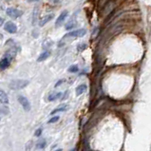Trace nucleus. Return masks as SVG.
<instances>
[{
    "mask_svg": "<svg viewBox=\"0 0 151 151\" xmlns=\"http://www.w3.org/2000/svg\"><path fill=\"white\" fill-rule=\"evenodd\" d=\"M29 84H30V82L28 80H14L9 84V86L10 88L17 90V89H22L26 88Z\"/></svg>",
    "mask_w": 151,
    "mask_h": 151,
    "instance_id": "1",
    "label": "nucleus"
},
{
    "mask_svg": "<svg viewBox=\"0 0 151 151\" xmlns=\"http://www.w3.org/2000/svg\"><path fill=\"white\" fill-rule=\"evenodd\" d=\"M6 14L7 15H9L10 17H12V19H16L18 17H20L22 14H23V12L21 10H18L16 8H8L6 10Z\"/></svg>",
    "mask_w": 151,
    "mask_h": 151,
    "instance_id": "2",
    "label": "nucleus"
},
{
    "mask_svg": "<svg viewBox=\"0 0 151 151\" xmlns=\"http://www.w3.org/2000/svg\"><path fill=\"white\" fill-rule=\"evenodd\" d=\"M4 30L8 31L9 33H15L17 31V27L14 22L9 21L4 25Z\"/></svg>",
    "mask_w": 151,
    "mask_h": 151,
    "instance_id": "3",
    "label": "nucleus"
},
{
    "mask_svg": "<svg viewBox=\"0 0 151 151\" xmlns=\"http://www.w3.org/2000/svg\"><path fill=\"white\" fill-rule=\"evenodd\" d=\"M18 102H19V104H20L22 107H23V108L25 109L26 111H30L31 104H30V102H29V100L27 98L24 97V96H19V97H18Z\"/></svg>",
    "mask_w": 151,
    "mask_h": 151,
    "instance_id": "4",
    "label": "nucleus"
},
{
    "mask_svg": "<svg viewBox=\"0 0 151 151\" xmlns=\"http://www.w3.org/2000/svg\"><path fill=\"white\" fill-rule=\"evenodd\" d=\"M86 31L85 29H79V30H76V31H70V33H67L66 36H71V37H82L86 35Z\"/></svg>",
    "mask_w": 151,
    "mask_h": 151,
    "instance_id": "5",
    "label": "nucleus"
},
{
    "mask_svg": "<svg viewBox=\"0 0 151 151\" xmlns=\"http://www.w3.org/2000/svg\"><path fill=\"white\" fill-rule=\"evenodd\" d=\"M67 14H69V12L66 11V10H65V11H63L62 12H61L60 15H59V17L57 18V20H56V23H55L56 27H60V26L64 23V21H65V19L67 17Z\"/></svg>",
    "mask_w": 151,
    "mask_h": 151,
    "instance_id": "6",
    "label": "nucleus"
},
{
    "mask_svg": "<svg viewBox=\"0 0 151 151\" xmlns=\"http://www.w3.org/2000/svg\"><path fill=\"white\" fill-rule=\"evenodd\" d=\"M54 17V15L51 14H48V15H45V16H43V17H41V19L39 20V26L40 27H43V26H45L47 23H49V22Z\"/></svg>",
    "mask_w": 151,
    "mask_h": 151,
    "instance_id": "7",
    "label": "nucleus"
},
{
    "mask_svg": "<svg viewBox=\"0 0 151 151\" xmlns=\"http://www.w3.org/2000/svg\"><path fill=\"white\" fill-rule=\"evenodd\" d=\"M0 103H1V104H4V105L9 104L8 96L3 90H0Z\"/></svg>",
    "mask_w": 151,
    "mask_h": 151,
    "instance_id": "8",
    "label": "nucleus"
},
{
    "mask_svg": "<svg viewBox=\"0 0 151 151\" xmlns=\"http://www.w3.org/2000/svg\"><path fill=\"white\" fill-rule=\"evenodd\" d=\"M50 55V51H44L43 53H41L39 57L37 58V62H42V61L46 60L47 58H49V56Z\"/></svg>",
    "mask_w": 151,
    "mask_h": 151,
    "instance_id": "9",
    "label": "nucleus"
},
{
    "mask_svg": "<svg viewBox=\"0 0 151 151\" xmlns=\"http://www.w3.org/2000/svg\"><path fill=\"white\" fill-rule=\"evenodd\" d=\"M86 90V85H80V86H77V88H76V95L77 96L81 95Z\"/></svg>",
    "mask_w": 151,
    "mask_h": 151,
    "instance_id": "10",
    "label": "nucleus"
},
{
    "mask_svg": "<svg viewBox=\"0 0 151 151\" xmlns=\"http://www.w3.org/2000/svg\"><path fill=\"white\" fill-rule=\"evenodd\" d=\"M61 96H62V93H61V92L50 93V96L48 97V100H49V101H54V100H56V99L61 98Z\"/></svg>",
    "mask_w": 151,
    "mask_h": 151,
    "instance_id": "11",
    "label": "nucleus"
},
{
    "mask_svg": "<svg viewBox=\"0 0 151 151\" xmlns=\"http://www.w3.org/2000/svg\"><path fill=\"white\" fill-rule=\"evenodd\" d=\"M36 146L38 147V148H40V149L44 148V147L46 146V141H45V140H40L39 142L37 143Z\"/></svg>",
    "mask_w": 151,
    "mask_h": 151,
    "instance_id": "12",
    "label": "nucleus"
},
{
    "mask_svg": "<svg viewBox=\"0 0 151 151\" xmlns=\"http://www.w3.org/2000/svg\"><path fill=\"white\" fill-rule=\"evenodd\" d=\"M37 16H38V7H37V6H35L34 11H33V24H35V22H36Z\"/></svg>",
    "mask_w": 151,
    "mask_h": 151,
    "instance_id": "13",
    "label": "nucleus"
},
{
    "mask_svg": "<svg viewBox=\"0 0 151 151\" xmlns=\"http://www.w3.org/2000/svg\"><path fill=\"white\" fill-rule=\"evenodd\" d=\"M69 72H77V71H78V67H77L76 65L70 66L69 67Z\"/></svg>",
    "mask_w": 151,
    "mask_h": 151,
    "instance_id": "14",
    "label": "nucleus"
},
{
    "mask_svg": "<svg viewBox=\"0 0 151 151\" xmlns=\"http://www.w3.org/2000/svg\"><path fill=\"white\" fill-rule=\"evenodd\" d=\"M75 24H76L75 22H72V21L69 22L66 26V30H70V29H72L73 27H75Z\"/></svg>",
    "mask_w": 151,
    "mask_h": 151,
    "instance_id": "15",
    "label": "nucleus"
},
{
    "mask_svg": "<svg viewBox=\"0 0 151 151\" xmlns=\"http://www.w3.org/2000/svg\"><path fill=\"white\" fill-rule=\"evenodd\" d=\"M52 44H53V42H52V41H50V39H46V41H45V42L43 43V47H45V46H46V45H47V47L45 48V49H47V48L50 47V46H51V45H52Z\"/></svg>",
    "mask_w": 151,
    "mask_h": 151,
    "instance_id": "16",
    "label": "nucleus"
},
{
    "mask_svg": "<svg viewBox=\"0 0 151 151\" xmlns=\"http://www.w3.org/2000/svg\"><path fill=\"white\" fill-rule=\"evenodd\" d=\"M66 109V107H59V108H56V109H54L53 111H51V115H53V114H55L57 113V112H60V111H64Z\"/></svg>",
    "mask_w": 151,
    "mask_h": 151,
    "instance_id": "17",
    "label": "nucleus"
},
{
    "mask_svg": "<svg viewBox=\"0 0 151 151\" xmlns=\"http://www.w3.org/2000/svg\"><path fill=\"white\" fill-rule=\"evenodd\" d=\"M59 120V117L58 116H55V117H53V118H51L50 120L49 121V124H53V123H56L57 121Z\"/></svg>",
    "mask_w": 151,
    "mask_h": 151,
    "instance_id": "18",
    "label": "nucleus"
},
{
    "mask_svg": "<svg viewBox=\"0 0 151 151\" xmlns=\"http://www.w3.org/2000/svg\"><path fill=\"white\" fill-rule=\"evenodd\" d=\"M41 133H42V128H38V129L35 131V134L34 135L36 137H39L40 135H41Z\"/></svg>",
    "mask_w": 151,
    "mask_h": 151,
    "instance_id": "19",
    "label": "nucleus"
},
{
    "mask_svg": "<svg viewBox=\"0 0 151 151\" xmlns=\"http://www.w3.org/2000/svg\"><path fill=\"white\" fill-rule=\"evenodd\" d=\"M86 48V44H82V45H80V46H78V50H84Z\"/></svg>",
    "mask_w": 151,
    "mask_h": 151,
    "instance_id": "20",
    "label": "nucleus"
},
{
    "mask_svg": "<svg viewBox=\"0 0 151 151\" xmlns=\"http://www.w3.org/2000/svg\"><path fill=\"white\" fill-rule=\"evenodd\" d=\"M67 91L65 92V94H64V97H61V99H62V100H65V99H67Z\"/></svg>",
    "mask_w": 151,
    "mask_h": 151,
    "instance_id": "21",
    "label": "nucleus"
},
{
    "mask_svg": "<svg viewBox=\"0 0 151 151\" xmlns=\"http://www.w3.org/2000/svg\"><path fill=\"white\" fill-rule=\"evenodd\" d=\"M3 23H4V19L0 16V27H1V26L3 25Z\"/></svg>",
    "mask_w": 151,
    "mask_h": 151,
    "instance_id": "22",
    "label": "nucleus"
},
{
    "mask_svg": "<svg viewBox=\"0 0 151 151\" xmlns=\"http://www.w3.org/2000/svg\"><path fill=\"white\" fill-rule=\"evenodd\" d=\"M63 83H64V80H60V81H59V82H58V83H57V84H56V86H58L59 85L63 84Z\"/></svg>",
    "mask_w": 151,
    "mask_h": 151,
    "instance_id": "23",
    "label": "nucleus"
},
{
    "mask_svg": "<svg viewBox=\"0 0 151 151\" xmlns=\"http://www.w3.org/2000/svg\"><path fill=\"white\" fill-rule=\"evenodd\" d=\"M50 3H53V4H54V3H58L59 0H50Z\"/></svg>",
    "mask_w": 151,
    "mask_h": 151,
    "instance_id": "24",
    "label": "nucleus"
},
{
    "mask_svg": "<svg viewBox=\"0 0 151 151\" xmlns=\"http://www.w3.org/2000/svg\"><path fill=\"white\" fill-rule=\"evenodd\" d=\"M36 1H39V0H28V2H36Z\"/></svg>",
    "mask_w": 151,
    "mask_h": 151,
    "instance_id": "25",
    "label": "nucleus"
},
{
    "mask_svg": "<svg viewBox=\"0 0 151 151\" xmlns=\"http://www.w3.org/2000/svg\"><path fill=\"white\" fill-rule=\"evenodd\" d=\"M55 151H62V150H61V149H57V150H55Z\"/></svg>",
    "mask_w": 151,
    "mask_h": 151,
    "instance_id": "26",
    "label": "nucleus"
}]
</instances>
